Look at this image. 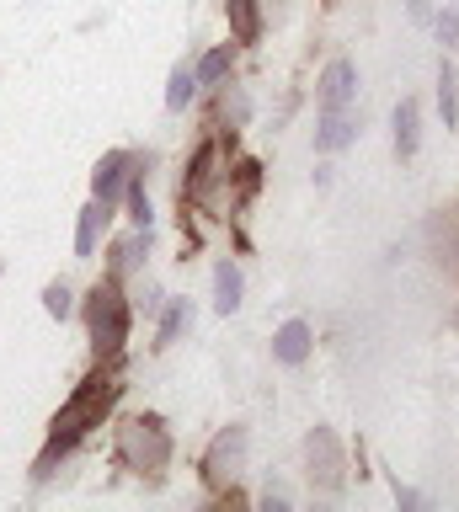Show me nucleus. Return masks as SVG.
Instances as JSON below:
<instances>
[{
	"label": "nucleus",
	"instance_id": "ddd939ff",
	"mask_svg": "<svg viewBox=\"0 0 459 512\" xmlns=\"http://www.w3.org/2000/svg\"><path fill=\"white\" fill-rule=\"evenodd\" d=\"M145 251H150V230H134L129 240H118L113 262H107V278H129V272L145 262Z\"/></svg>",
	"mask_w": 459,
	"mask_h": 512
},
{
	"label": "nucleus",
	"instance_id": "0eeeda50",
	"mask_svg": "<svg viewBox=\"0 0 459 512\" xmlns=\"http://www.w3.org/2000/svg\"><path fill=\"white\" fill-rule=\"evenodd\" d=\"M107 219H113V203H102V198H91L81 208V224H75V256H97V240L107 230Z\"/></svg>",
	"mask_w": 459,
	"mask_h": 512
},
{
	"label": "nucleus",
	"instance_id": "7ed1b4c3",
	"mask_svg": "<svg viewBox=\"0 0 459 512\" xmlns=\"http://www.w3.org/2000/svg\"><path fill=\"white\" fill-rule=\"evenodd\" d=\"M118 459L129 464V470H161V464L171 459V438L166 427L155 422V416H134V422L118 427Z\"/></svg>",
	"mask_w": 459,
	"mask_h": 512
},
{
	"label": "nucleus",
	"instance_id": "9b49d317",
	"mask_svg": "<svg viewBox=\"0 0 459 512\" xmlns=\"http://www.w3.org/2000/svg\"><path fill=\"white\" fill-rule=\"evenodd\" d=\"M358 139V118L353 112H321V128H315V150H342V144Z\"/></svg>",
	"mask_w": 459,
	"mask_h": 512
},
{
	"label": "nucleus",
	"instance_id": "f8f14e48",
	"mask_svg": "<svg viewBox=\"0 0 459 512\" xmlns=\"http://www.w3.org/2000/svg\"><path fill=\"white\" fill-rule=\"evenodd\" d=\"M241 294H246L241 267H235V262H219V267H214V310H219V315H235V310H241Z\"/></svg>",
	"mask_w": 459,
	"mask_h": 512
},
{
	"label": "nucleus",
	"instance_id": "f257e3e1",
	"mask_svg": "<svg viewBox=\"0 0 459 512\" xmlns=\"http://www.w3.org/2000/svg\"><path fill=\"white\" fill-rule=\"evenodd\" d=\"M118 390H123V379L113 374V368H97L81 390H75L65 406H59V416H54V427H49V448H43V459H38V480L54 470V454H65V448H75V438H86L91 427H102V416L113 411V400H118Z\"/></svg>",
	"mask_w": 459,
	"mask_h": 512
},
{
	"label": "nucleus",
	"instance_id": "2eb2a0df",
	"mask_svg": "<svg viewBox=\"0 0 459 512\" xmlns=\"http://www.w3.org/2000/svg\"><path fill=\"white\" fill-rule=\"evenodd\" d=\"M438 112H443V128L459 123V75H454V64L438 70Z\"/></svg>",
	"mask_w": 459,
	"mask_h": 512
},
{
	"label": "nucleus",
	"instance_id": "9d476101",
	"mask_svg": "<svg viewBox=\"0 0 459 512\" xmlns=\"http://www.w3.org/2000/svg\"><path fill=\"white\" fill-rule=\"evenodd\" d=\"M273 358L278 363H305L310 358V320H283L273 336Z\"/></svg>",
	"mask_w": 459,
	"mask_h": 512
},
{
	"label": "nucleus",
	"instance_id": "423d86ee",
	"mask_svg": "<svg viewBox=\"0 0 459 512\" xmlns=\"http://www.w3.org/2000/svg\"><path fill=\"white\" fill-rule=\"evenodd\" d=\"M129 176H134V155L129 150H113V155L97 160V171H91V192H97L102 203H118L123 187H129Z\"/></svg>",
	"mask_w": 459,
	"mask_h": 512
},
{
	"label": "nucleus",
	"instance_id": "1a4fd4ad",
	"mask_svg": "<svg viewBox=\"0 0 459 512\" xmlns=\"http://www.w3.org/2000/svg\"><path fill=\"white\" fill-rule=\"evenodd\" d=\"M310 475H321V486H337L342 480V454L326 427H315V438H310Z\"/></svg>",
	"mask_w": 459,
	"mask_h": 512
},
{
	"label": "nucleus",
	"instance_id": "20e7f679",
	"mask_svg": "<svg viewBox=\"0 0 459 512\" xmlns=\"http://www.w3.org/2000/svg\"><path fill=\"white\" fill-rule=\"evenodd\" d=\"M241 459H246V427L219 432L214 448H209V459H203V480H209L214 491H225L230 480L241 475Z\"/></svg>",
	"mask_w": 459,
	"mask_h": 512
},
{
	"label": "nucleus",
	"instance_id": "aec40b11",
	"mask_svg": "<svg viewBox=\"0 0 459 512\" xmlns=\"http://www.w3.org/2000/svg\"><path fill=\"white\" fill-rule=\"evenodd\" d=\"M43 310H49L54 320H65L75 310V294H70L65 283H49V288H43Z\"/></svg>",
	"mask_w": 459,
	"mask_h": 512
},
{
	"label": "nucleus",
	"instance_id": "412c9836",
	"mask_svg": "<svg viewBox=\"0 0 459 512\" xmlns=\"http://www.w3.org/2000/svg\"><path fill=\"white\" fill-rule=\"evenodd\" d=\"M438 38H443L449 54H459V6H443L438 11Z\"/></svg>",
	"mask_w": 459,
	"mask_h": 512
},
{
	"label": "nucleus",
	"instance_id": "39448f33",
	"mask_svg": "<svg viewBox=\"0 0 459 512\" xmlns=\"http://www.w3.org/2000/svg\"><path fill=\"white\" fill-rule=\"evenodd\" d=\"M353 96H358V70H353V59H331L326 64V75H321V112H347L353 107Z\"/></svg>",
	"mask_w": 459,
	"mask_h": 512
},
{
	"label": "nucleus",
	"instance_id": "dca6fc26",
	"mask_svg": "<svg viewBox=\"0 0 459 512\" xmlns=\"http://www.w3.org/2000/svg\"><path fill=\"white\" fill-rule=\"evenodd\" d=\"M193 91H198L193 64H177V70H171V80H166V107H171V112H182L187 102H193Z\"/></svg>",
	"mask_w": 459,
	"mask_h": 512
},
{
	"label": "nucleus",
	"instance_id": "4468645a",
	"mask_svg": "<svg viewBox=\"0 0 459 512\" xmlns=\"http://www.w3.org/2000/svg\"><path fill=\"white\" fill-rule=\"evenodd\" d=\"M225 11H230V27H235V38H241V43L262 38V6H257V0H225Z\"/></svg>",
	"mask_w": 459,
	"mask_h": 512
},
{
	"label": "nucleus",
	"instance_id": "f03ea898",
	"mask_svg": "<svg viewBox=\"0 0 459 512\" xmlns=\"http://www.w3.org/2000/svg\"><path fill=\"white\" fill-rule=\"evenodd\" d=\"M86 331H91V352H97V363L123 352V342H129V299H123L118 278H102L86 294Z\"/></svg>",
	"mask_w": 459,
	"mask_h": 512
},
{
	"label": "nucleus",
	"instance_id": "6ab92c4d",
	"mask_svg": "<svg viewBox=\"0 0 459 512\" xmlns=\"http://www.w3.org/2000/svg\"><path fill=\"white\" fill-rule=\"evenodd\" d=\"M123 198H129V219H134V230H150V198H145V187H139V176H129V187H123Z\"/></svg>",
	"mask_w": 459,
	"mask_h": 512
},
{
	"label": "nucleus",
	"instance_id": "a211bd4d",
	"mask_svg": "<svg viewBox=\"0 0 459 512\" xmlns=\"http://www.w3.org/2000/svg\"><path fill=\"white\" fill-rule=\"evenodd\" d=\"M198 86H219V80L230 75V48H214V54H203V64H198Z\"/></svg>",
	"mask_w": 459,
	"mask_h": 512
},
{
	"label": "nucleus",
	"instance_id": "4be33fe9",
	"mask_svg": "<svg viewBox=\"0 0 459 512\" xmlns=\"http://www.w3.org/2000/svg\"><path fill=\"white\" fill-rule=\"evenodd\" d=\"M219 107H225V118L246 123V96H241V91H225V96H219Z\"/></svg>",
	"mask_w": 459,
	"mask_h": 512
},
{
	"label": "nucleus",
	"instance_id": "f3484780",
	"mask_svg": "<svg viewBox=\"0 0 459 512\" xmlns=\"http://www.w3.org/2000/svg\"><path fill=\"white\" fill-rule=\"evenodd\" d=\"M187 326H193V304H187V299H171L166 315H161V342H155V347H171Z\"/></svg>",
	"mask_w": 459,
	"mask_h": 512
},
{
	"label": "nucleus",
	"instance_id": "6e6552de",
	"mask_svg": "<svg viewBox=\"0 0 459 512\" xmlns=\"http://www.w3.org/2000/svg\"><path fill=\"white\" fill-rule=\"evenodd\" d=\"M417 144H422V107L417 96H401V107H395V155L411 160Z\"/></svg>",
	"mask_w": 459,
	"mask_h": 512
}]
</instances>
